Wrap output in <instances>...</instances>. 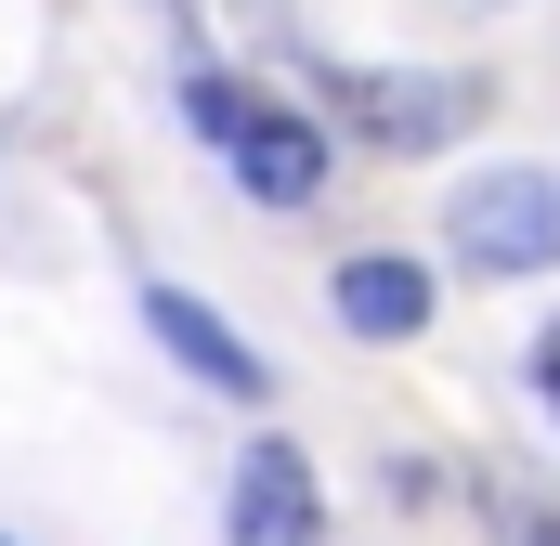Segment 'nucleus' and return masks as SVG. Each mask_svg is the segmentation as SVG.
Instances as JSON below:
<instances>
[{"label": "nucleus", "instance_id": "0eeeda50", "mask_svg": "<svg viewBox=\"0 0 560 546\" xmlns=\"http://www.w3.org/2000/svg\"><path fill=\"white\" fill-rule=\"evenodd\" d=\"M495 534H509V546H560V508H535V495H495Z\"/></svg>", "mask_w": 560, "mask_h": 546}, {"label": "nucleus", "instance_id": "6e6552de", "mask_svg": "<svg viewBox=\"0 0 560 546\" xmlns=\"http://www.w3.org/2000/svg\"><path fill=\"white\" fill-rule=\"evenodd\" d=\"M235 118H248V92H235V79H196V131L235 143Z\"/></svg>", "mask_w": 560, "mask_h": 546}, {"label": "nucleus", "instance_id": "7ed1b4c3", "mask_svg": "<svg viewBox=\"0 0 560 546\" xmlns=\"http://www.w3.org/2000/svg\"><path fill=\"white\" fill-rule=\"evenodd\" d=\"M222 534L235 546H313L326 534V495H313V455H300V442H248V455H235Z\"/></svg>", "mask_w": 560, "mask_h": 546}, {"label": "nucleus", "instance_id": "f03ea898", "mask_svg": "<svg viewBox=\"0 0 560 546\" xmlns=\"http://www.w3.org/2000/svg\"><path fill=\"white\" fill-rule=\"evenodd\" d=\"M326 105L339 118H365L378 143H443L482 118V79H392V66H339L326 79Z\"/></svg>", "mask_w": 560, "mask_h": 546}, {"label": "nucleus", "instance_id": "1a4fd4ad", "mask_svg": "<svg viewBox=\"0 0 560 546\" xmlns=\"http://www.w3.org/2000/svg\"><path fill=\"white\" fill-rule=\"evenodd\" d=\"M535 391H548V404H560V325H548V339H535Z\"/></svg>", "mask_w": 560, "mask_h": 546}, {"label": "nucleus", "instance_id": "20e7f679", "mask_svg": "<svg viewBox=\"0 0 560 546\" xmlns=\"http://www.w3.org/2000/svg\"><path fill=\"white\" fill-rule=\"evenodd\" d=\"M235 182H248L261 209H313V195H326V131L287 118V105H248V118H235Z\"/></svg>", "mask_w": 560, "mask_h": 546}, {"label": "nucleus", "instance_id": "423d86ee", "mask_svg": "<svg viewBox=\"0 0 560 546\" xmlns=\"http://www.w3.org/2000/svg\"><path fill=\"white\" fill-rule=\"evenodd\" d=\"M326 299H339V325H352V339H418V325H430V273L392 261V248L339 261V286H326Z\"/></svg>", "mask_w": 560, "mask_h": 546}, {"label": "nucleus", "instance_id": "39448f33", "mask_svg": "<svg viewBox=\"0 0 560 546\" xmlns=\"http://www.w3.org/2000/svg\"><path fill=\"white\" fill-rule=\"evenodd\" d=\"M143 325H156V339H170V352H183V365H196L222 404H261V391H275V378H261V352H248V339H235L209 299H183V286H143Z\"/></svg>", "mask_w": 560, "mask_h": 546}, {"label": "nucleus", "instance_id": "f257e3e1", "mask_svg": "<svg viewBox=\"0 0 560 546\" xmlns=\"http://www.w3.org/2000/svg\"><path fill=\"white\" fill-rule=\"evenodd\" d=\"M443 248H456L469 273H560V156L469 169L456 209H443Z\"/></svg>", "mask_w": 560, "mask_h": 546}]
</instances>
